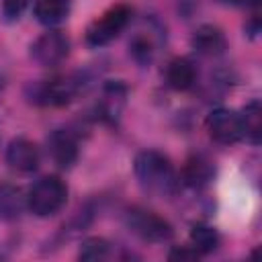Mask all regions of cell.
Here are the masks:
<instances>
[{
	"label": "cell",
	"mask_w": 262,
	"mask_h": 262,
	"mask_svg": "<svg viewBox=\"0 0 262 262\" xmlns=\"http://www.w3.org/2000/svg\"><path fill=\"white\" fill-rule=\"evenodd\" d=\"M135 178L141 188L154 196H170L176 190V172L172 162L156 151L147 149L135 158Z\"/></svg>",
	"instance_id": "obj_1"
},
{
	"label": "cell",
	"mask_w": 262,
	"mask_h": 262,
	"mask_svg": "<svg viewBox=\"0 0 262 262\" xmlns=\"http://www.w3.org/2000/svg\"><path fill=\"white\" fill-rule=\"evenodd\" d=\"M68 201V186L57 176L39 178L27 192V209L37 217H51Z\"/></svg>",
	"instance_id": "obj_2"
},
{
	"label": "cell",
	"mask_w": 262,
	"mask_h": 262,
	"mask_svg": "<svg viewBox=\"0 0 262 262\" xmlns=\"http://www.w3.org/2000/svg\"><path fill=\"white\" fill-rule=\"evenodd\" d=\"M131 6L125 2L113 4L111 8H106L98 18H94L88 29H86V43L90 47H102L106 43H111L113 39H117L129 25L131 20Z\"/></svg>",
	"instance_id": "obj_3"
},
{
	"label": "cell",
	"mask_w": 262,
	"mask_h": 262,
	"mask_svg": "<svg viewBox=\"0 0 262 262\" xmlns=\"http://www.w3.org/2000/svg\"><path fill=\"white\" fill-rule=\"evenodd\" d=\"M125 221H127L129 231H133L143 242L162 244V242H168L172 237V225L154 211L133 207L127 211Z\"/></svg>",
	"instance_id": "obj_4"
},
{
	"label": "cell",
	"mask_w": 262,
	"mask_h": 262,
	"mask_svg": "<svg viewBox=\"0 0 262 262\" xmlns=\"http://www.w3.org/2000/svg\"><path fill=\"white\" fill-rule=\"evenodd\" d=\"M80 90V82L72 76H57L51 80H43L31 86V100L43 106H61L68 104Z\"/></svg>",
	"instance_id": "obj_5"
},
{
	"label": "cell",
	"mask_w": 262,
	"mask_h": 262,
	"mask_svg": "<svg viewBox=\"0 0 262 262\" xmlns=\"http://www.w3.org/2000/svg\"><path fill=\"white\" fill-rule=\"evenodd\" d=\"M207 131L209 137L221 145H233L237 143L244 133H242V121H239V113L231 111V108H215L207 115Z\"/></svg>",
	"instance_id": "obj_6"
},
{
	"label": "cell",
	"mask_w": 262,
	"mask_h": 262,
	"mask_svg": "<svg viewBox=\"0 0 262 262\" xmlns=\"http://www.w3.org/2000/svg\"><path fill=\"white\" fill-rule=\"evenodd\" d=\"M70 53V39L61 31H47L31 45V57L45 68L61 63Z\"/></svg>",
	"instance_id": "obj_7"
},
{
	"label": "cell",
	"mask_w": 262,
	"mask_h": 262,
	"mask_svg": "<svg viewBox=\"0 0 262 262\" xmlns=\"http://www.w3.org/2000/svg\"><path fill=\"white\" fill-rule=\"evenodd\" d=\"M47 154L59 168H70L78 160V139L68 129H55L47 137Z\"/></svg>",
	"instance_id": "obj_8"
},
{
	"label": "cell",
	"mask_w": 262,
	"mask_h": 262,
	"mask_svg": "<svg viewBox=\"0 0 262 262\" xmlns=\"http://www.w3.org/2000/svg\"><path fill=\"white\" fill-rule=\"evenodd\" d=\"M39 160H41V154H39L37 143H33L27 137H16L6 147V164L16 172L27 174V172L37 170Z\"/></svg>",
	"instance_id": "obj_9"
},
{
	"label": "cell",
	"mask_w": 262,
	"mask_h": 262,
	"mask_svg": "<svg viewBox=\"0 0 262 262\" xmlns=\"http://www.w3.org/2000/svg\"><path fill=\"white\" fill-rule=\"evenodd\" d=\"M192 47L201 53V55H221L227 47L225 35L221 33V29L213 27V25H203L194 31L192 35Z\"/></svg>",
	"instance_id": "obj_10"
},
{
	"label": "cell",
	"mask_w": 262,
	"mask_h": 262,
	"mask_svg": "<svg viewBox=\"0 0 262 262\" xmlns=\"http://www.w3.org/2000/svg\"><path fill=\"white\" fill-rule=\"evenodd\" d=\"M166 82L174 90H188L196 82V68L188 57H174L166 68Z\"/></svg>",
	"instance_id": "obj_11"
},
{
	"label": "cell",
	"mask_w": 262,
	"mask_h": 262,
	"mask_svg": "<svg viewBox=\"0 0 262 262\" xmlns=\"http://www.w3.org/2000/svg\"><path fill=\"white\" fill-rule=\"evenodd\" d=\"M25 207H27V194L10 182H0V219L2 221L18 219Z\"/></svg>",
	"instance_id": "obj_12"
},
{
	"label": "cell",
	"mask_w": 262,
	"mask_h": 262,
	"mask_svg": "<svg viewBox=\"0 0 262 262\" xmlns=\"http://www.w3.org/2000/svg\"><path fill=\"white\" fill-rule=\"evenodd\" d=\"M182 182L190 188H203L211 182L213 178V166L207 158L203 156H192L184 162V168H182Z\"/></svg>",
	"instance_id": "obj_13"
},
{
	"label": "cell",
	"mask_w": 262,
	"mask_h": 262,
	"mask_svg": "<svg viewBox=\"0 0 262 262\" xmlns=\"http://www.w3.org/2000/svg\"><path fill=\"white\" fill-rule=\"evenodd\" d=\"M72 0H35V16L41 25L55 27L63 23L70 14Z\"/></svg>",
	"instance_id": "obj_14"
},
{
	"label": "cell",
	"mask_w": 262,
	"mask_h": 262,
	"mask_svg": "<svg viewBox=\"0 0 262 262\" xmlns=\"http://www.w3.org/2000/svg\"><path fill=\"white\" fill-rule=\"evenodd\" d=\"M239 121H242V133L244 137L252 143V145H258L260 143V137H262V106H260V100H250L242 113H239Z\"/></svg>",
	"instance_id": "obj_15"
},
{
	"label": "cell",
	"mask_w": 262,
	"mask_h": 262,
	"mask_svg": "<svg viewBox=\"0 0 262 262\" xmlns=\"http://www.w3.org/2000/svg\"><path fill=\"white\" fill-rule=\"evenodd\" d=\"M129 53L133 55V59L141 66H147L156 53V43L154 37L145 31H139L137 35H133V39L129 41Z\"/></svg>",
	"instance_id": "obj_16"
},
{
	"label": "cell",
	"mask_w": 262,
	"mask_h": 262,
	"mask_svg": "<svg viewBox=\"0 0 262 262\" xmlns=\"http://www.w3.org/2000/svg\"><path fill=\"white\" fill-rule=\"evenodd\" d=\"M190 246L199 254H209L219 246V233L209 225H194L190 229Z\"/></svg>",
	"instance_id": "obj_17"
},
{
	"label": "cell",
	"mask_w": 262,
	"mask_h": 262,
	"mask_svg": "<svg viewBox=\"0 0 262 262\" xmlns=\"http://www.w3.org/2000/svg\"><path fill=\"white\" fill-rule=\"evenodd\" d=\"M111 252V244L102 237H88L82 242L78 258L80 260H88V262H96V260H104Z\"/></svg>",
	"instance_id": "obj_18"
},
{
	"label": "cell",
	"mask_w": 262,
	"mask_h": 262,
	"mask_svg": "<svg viewBox=\"0 0 262 262\" xmlns=\"http://www.w3.org/2000/svg\"><path fill=\"white\" fill-rule=\"evenodd\" d=\"M27 6H29V0H2V12L8 20L18 18Z\"/></svg>",
	"instance_id": "obj_19"
},
{
	"label": "cell",
	"mask_w": 262,
	"mask_h": 262,
	"mask_svg": "<svg viewBox=\"0 0 262 262\" xmlns=\"http://www.w3.org/2000/svg\"><path fill=\"white\" fill-rule=\"evenodd\" d=\"M199 256H201V254H199L192 246H182V248L172 250V252L168 254L170 260H196Z\"/></svg>",
	"instance_id": "obj_20"
},
{
	"label": "cell",
	"mask_w": 262,
	"mask_h": 262,
	"mask_svg": "<svg viewBox=\"0 0 262 262\" xmlns=\"http://www.w3.org/2000/svg\"><path fill=\"white\" fill-rule=\"evenodd\" d=\"M227 4H235V6H258L260 0H223Z\"/></svg>",
	"instance_id": "obj_21"
},
{
	"label": "cell",
	"mask_w": 262,
	"mask_h": 262,
	"mask_svg": "<svg viewBox=\"0 0 262 262\" xmlns=\"http://www.w3.org/2000/svg\"><path fill=\"white\" fill-rule=\"evenodd\" d=\"M0 86H2V82H0Z\"/></svg>",
	"instance_id": "obj_22"
}]
</instances>
